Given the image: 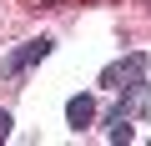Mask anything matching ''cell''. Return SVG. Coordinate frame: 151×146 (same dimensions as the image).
<instances>
[{"instance_id": "cell-1", "label": "cell", "mask_w": 151, "mask_h": 146, "mask_svg": "<svg viewBox=\"0 0 151 146\" xmlns=\"http://www.w3.org/2000/svg\"><path fill=\"white\" fill-rule=\"evenodd\" d=\"M45 55H50V40H45V35H40V40H25L15 55H5L0 76H20V70H30V65H35V60H45Z\"/></svg>"}, {"instance_id": "cell-2", "label": "cell", "mask_w": 151, "mask_h": 146, "mask_svg": "<svg viewBox=\"0 0 151 146\" xmlns=\"http://www.w3.org/2000/svg\"><path fill=\"white\" fill-rule=\"evenodd\" d=\"M146 65H151V60L136 50V55H126L121 65H111L101 81H106V86H116V91H121V86H136V81H146Z\"/></svg>"}, {"instance_id": "cell-3", "label": "cell", "mask_w": 151, "mask_h": 146, "mask_svg": "<svg viewBox=\"0 0 151 146\" xmlns=\"http://www.w3.org/2000/svg\"><path fill=\"white\" fill-rule=\"evenodd\" d=\"M111 116H126V121H136V116H151V86H146V81L126 86V96L116 101V111H111Z\"/></svg>"}, {"instance_id": "cell-4", "label": "cell", "mask_w": 151, "mask_h": 146, "mask_svg": "<svg viewBox=\"0 0 151 146\" xmlns=\"http://www.w3.org/2000/svg\"><path fill=\"white\" fill-rule=\"evenodd\" d=\"M65 116H70V126H76V131H81V126H91V121H96V101H91V96H70Z\"/></svg>"}, {"instance_id": "cell-5", "label": "cell", "mask_w": 151, "mask_h": 146, "mask_svg": "<svg viewBox=\"0 0 151 146\" xmlns=\"http://www.w3.org/2000/svg\"><path fill=\"white\" fill-rule=\"evenodd\" d=\"M5 136H10V116L0 111V141H5Z\"/></svg>"}]
</instances>
